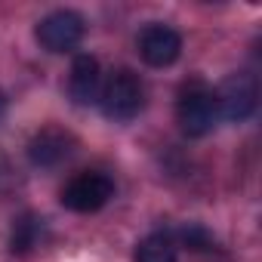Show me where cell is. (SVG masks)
Masks as SVG:
<instances>
[{
	"label": "cell",
	"mask_w": 262,
	"mask_h": 262,
	"mask_svg": "<svg viewBox=\"0 0 262 262\" xmlns=\"http://www.w3.org/2000/svg\"><path fill=\"white\" fill-rule=\"evenodd\" d=\"M99 105H102V114L108 120L126 123V120H133L142 111V105H145V86H142V80L129 68H117L102 83Z\"/></svg>",
	"instance_id": "cell-1"
},
{
	"label": "cell",
	"mask_w": 262,
	"mask_h": 262,
	"mask_svg": "<svg viewBox=\"0 0 262 262\" xmlns=\"http://www.w3.org/2000/svg\"><path fill=\"white\" fill-rule=\"evenodd\" d=\"M176 120H179V129L185 136H191V139L207 136L216 123V96H213V90L201 80L185 83L182 93H179V102H176Z\"/></svg>",
	"instance_id": "cell-2"
},
{
	"label": "cell",
	"mask_w": 262,
	"mask_h": 262,
	"mask_svg": "<svg viewBox=\"0 0 262 262\" xmlns=\"http://www.w3.org/2000/svg\"><path fill=\"white\" fill-rule=\"evenodd\" d=\"M213 96H216V114H222L231 123H241V120H247L256 111L259 86H256V77L253 74L241 71V74L225 77Z\"/></svg>",
	"instance_id": "cell-3"
},
{
	"label": "cell",
	"mask_w": 262,
	"mask_h": 262,
	"mask_svg": "<svg viewBox=\"0 0 262 262\" xmlns=\"http://www.w3.org/2000/svg\"><path fill=\"white\" fill-rule=\"evenodd\" d=\"M114 194V182L105 173H80L62 188V207L71 213H96Z\"/></svg>",
	"instance_id": "cell-4"
},
{
	"label": "cell",
	"mask_w": 262,
	"mask_h": 262,
	"mask_svg": "<svg viewBox=\"0 0 262 262\" xmlns=\"http://www.w3.org/2000/svg\"><path fill=\"white\" fill-rule=\"evenodd\" d=\"M37 43L47 53H68L83 37V19L74 10H56L37 22Z\"/></svg>",
	"instance_id": "cell-5"
},
{
	"label": "cell",
	"mask_w": 262,
	"mask_h": 262,
	"mask_svg": "<svg viewBox=\"0 0 262 262\" xmlns=\"http://www.w3.org/2000/svg\"><path fill=\"white\" fill-rule=\"evenodd\" d=\"M139 53H142L145 65H151V68H167V65H173V62L179 59V53H182V34H179L176 28H170V25L155 22V25H148V28L139 34Z\"/></svg>",
	"instance_id": "cell-6"
},
{
	"label": "cell",
	"mask_w": 262,
	"mask_h": 262,
	"mask_svg": "<svg viewBox=\"0 0 262 262\" xmlns=\"http://www.w3.org/2000/svg\"><path fill=\"white\" fill-rule=\"evenodd\" d=\"M68 93H71V102L74 105H93V102H99V93H102V68H99V59L96 56H90V53L74 56L71 77H68Z\"/></svg>",
	"instance_id": "cell-7"
},
{
	"label": "cell",
	"mask_w": 262,
	"mask_h": 262,
	"mask_svg": "<svg viewBox=\"0 0 262 262\" xmlns=\"http://www.w3.org/2000/svg\"><path fill=\"white\" fill-rule=\"evenodd\" d=\"M71 148H74V139L65 133V129H59V126H43L40 133L28 142V158H31L34 167L50 170V167H59V164L71 155Z\"/></svg>",
	"instance_id": "cell-8"
},
{
	"label": "cell",
	"mask_w": 262,
	"mask_h": 262,
	"mask_svg": "<svg viewBox=\"0 0 262 262\" xmlns=\"http://www.w3.org/2000/svg\"><path fill=\"white\" fill-rule=\"evenodd\" d=\"M43 237H47V222L34 213H25L10 228V253L13 256H28L43 244Z\"/></svg>",
	"instance_id": "cell-9"
},
{
	"label": "cell",
	"mask_w": 262,
	"mask_h": 262,
	"mask_svg": "<svg viewBox=\"0 0 262 262\" xmlns=\"http://www.w3.org/2000/svg\"><path fill=\"white\" fill-rule=\"evenodd\" d=\"M136 262H176V241L167 231L148 234L136 247Z\"/></svg>",
	"instance_id": "cell-10"
},
{
	"label": "cell",
	"mask_w": 262,
	"mask_h": 262,
	"mask_svg": "<svg viewBox=\"0 0 262 262\" xmlns=\"http://www.w3.org/2000/svg\"><path fill=\"white\" fill-rule=\"evenodd\" d=\"M179 241H182L188 250H213V247H216L213 234H210L204 225H185V228H179Z\"/></svg>",
	"instance_id": "cell-11"
},
{
	"label": "cell",
	"mask_w": 262,
	"mask_h": 262,
	"mask_svg": "<svg viewBox=\"0 0 262 262\" xmlns=\"http://www.w3.org/2000/svg\"><path fill=\"white\" fill-rule=\"evenodd\" d=\"M4 111H7V96L0 93V117H4Z\"/></svg>",
	"instance_id": "cell-12"
}]
</instances>
